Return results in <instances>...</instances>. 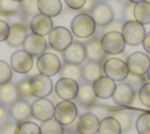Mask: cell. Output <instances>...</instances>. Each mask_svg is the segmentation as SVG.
Segmentation results:
<instances>
[{
	"label": "cell",
	"mask_w": 150,
	"mask_h": 134,
	"mask_svg": "<svg viewBox=\"0 0 150 134\" xmlns=\"http://www.w3.org/2000/svg\"><path fill=\"white\" fill-rule=\"evenodd\" d=\"M71 34L80 39H88L96 32V24L89 14L80 13L71 20Z\"/></svg>",
	"instance_id": "cell-1"
},
{
	"label": "cell",
	"mask_w": 150,
	"mask_h": 134,
	"mask_svg": "<svg viewBox=\"0 0 150 134\" xmlns=\"http://www.w3.org/2000/svg\"><path fill=\"white\" fill-rule=\"evenodd\" d=\"M124 41L129 46H137L142 43V41L145 38V28L142 24L137 22L136 20L125 21L122 27L121 32Z\"/></svg>",
	"instance_id": "cell-2"
},
{
	"label": "cell",
	"mask_w": 150,
	"mask_h": 134,
	"mask_svg": "<svg viewBox=\"0 0 150 134\" xmlns=\"http://www.w3.org/2000/svg\"><path fill=\"white\" fill-rule=\"evenodd\" d=\"M71 42H73V34L69 29H67L63 26L53 27V29L48 34V43L55 51L63 52L71 45Z\"/></svg>",
	"instance_id": "cell-3"
},
{
	"label": "cell",
	"mask_w": 150,
	"mask_h": 134,
	"mask_svg": "<svg viewBox=\"0 0 150 134\" xmlns=\"http://www.w3.org/2000/svg\"><path fill=\"white\" fill-rule=\"evenodd\" d=\"M77 118V107L73 101L62 100L54 109V119L60 122L63 127L71 125Z\"/></svg>",
	"instance_id": "cell-4"
},
{
	"label": "cell",
	"mask_w": 150,
	"mask_h": 134,
	"mask_svg": "<svg viewBox=\"0 0 150 134\" xmlns=\"http://www.w3.org/2000/svg\"><path fill=\"white\" fill-rule=\"evenodd\" d=\"M103 72L105 76L110 78L114 81H123L129 74L127 62L118 58L105 59L103 63Z\"/></svg>",
	"instance_id": "cell-5"
},
{
	"label": "cell",
	"mask_w": 150,
	"mask_h": 134,
	"mask_svg": "<svg viewBox=\"0 0 150 134\" xmlns=\"http://www.w3.org/2000/svg\"><path fill=\"white\" fill-rule=\"evenodd\" d=\"M61 67H62V63H61L60 58L53 53L45 52L36 60V68L40 72V74L47 75L49 78L57 74Z\"/></svg>",
	"instance_id": "cell-6"
},
{
	"label": "cell",
	"mask_w": 150,
	"mask_h": 134,
	"mask_svg": "<svg viewBox=\"0 0 150 134\" xmlns=\"http://www.w3.org/2000/svg\"><path fill=\"white\" fill-rule=\"evenodd\" d=\"M32 96L40 99L47 98L53 92V82L49 76L43 74H35L29 79Z\"/></svg>",
	"instance_id": "cell-7"
},
{
	"label": "cell",
	"mask_w": 150,
	"mask_h": 134,
	"mask_svg": "<svg viewBox=\"0 0 150 134\" xmlns=\"http://www.w3.org/2000/svg\"><path fill=\"white\" fill-rule=\"evenodd\" d=\"M101 46L107 54L117 55L124 51L125 41L120 32H108L101 38Z\"/></svg>",
	"instance_id": "cell-8"
},
{
	"label": "cell",
	"mask_w": 150,
	"mask_h": 134,
	"mask_svg": "<svg viewBox=\"0 0 150 134\" xmlns=\"http://www.w3.org/2000/svg\"><path fill=\"white\" fill-rule=\"evenodd\" d=\"M125 62L128 66L129 74H134V75L144 76L150 67V58L142 52H135L130 54Z\"/></svg>",
	"instance_id": "cell-9"
},
{
	"label": "cell",
	"mask_w": 150,
	"mask_h": 134,
	"mask_svg": "<svg viewBox=\"0 0 150 134\" xmlns=\"http://www.w3.org/2000/svg\"><path fill=\"white\" fill-rule=\"evenodd\" d=\"M32 116L39 121H47L49 119L54 118V109L55 106L54 103L46 99V98H40L36 99L32 105Z\"/></svg>",
	"instance_id": "cell-10"
},
{
	"label": "cell",
	"mask_w": 150,
	"mask_h": 134,
	"mask_svg": "<svg viewBox=\"0 0 150 134\" xmlns=\"http://www.w3.org/2000/svg\"><path fill=\"white\" fill-rule=\"evenodd\" d=\"M54 89H55L56 95L60 99L71 101L73 99H76V95L79 92V83L75 80L61 78L56 81Z\"/></svg>",
	"instance_id": "cell-11"
},
{
	"label": "cell",
	"mask_w": 150,
	"mask_h": 134,
	"mask_svg": "<svg viewBox=\"0 0 150 134\" xmlns=\"http://www.w3.org/2000/svg\"><path fill=\"white\" fill-rule=\"evenodd\" d=\"M11 67L16 73L26 74L33 67V56L29 55L26 51L19 49L11 56Z\"/></svg>",
	"instance_id": "cell-12"
},
{
	"label": "cell",
	"mask_w": 150,
	"mask_h": 134,
	"mask_svg": "<svg viewBox=\"0 0 150 134\" xmlns=\"http://www.w3.org/2000/svg\"><path fill=\"white\" fill-rule=\"evenodd\" d=\"M135 96H136L135 89L127 82H121V83L116 85L115 92L112 94L114 102L118 106H122V107H127V106L132 105Z\"/></svg>",
	"instance_id": "cell-13"
},
{
	"label": "cell",
	"mask_w": 150,
	"mask_h": 134,
	"mask_svg": "<svg viewBox=\"0 0 150 134\" xmlns=\"http://www.w3.org/2000/svg\"><path fill=\"white\" fill-rule=\"evenodd\" d=\"M22 47H23V51H26L29 55L40 56L47 49V40L45 39V36L34 34V33L27 34Z\"/></svg>",
	"instance_id": "cell-14"
},
{
	"label": "cell",
	"mask_w": 150,
	"mask_h": 134,
	"mask_svg": "<svg viewBox=\"0 0 150 134\" xmlns=\"http://www.w3.org/2000/svg\"><path fill=\"white\" fill-rule=\"evenodd\" d=\"M91 85H93V91H94L96 98H100V99L111 98L115 92V88H116L115 81L105 75L98 78Z\"/></svg>",
	"instance_id": "cell-15"
},
{
	"label": "cell",
	"mask_w": 150,
	"mask_h": 134,
	"mask_svg": "<svg viewBox=\"0 0 150 134\" xmlns=\"http://www.w3.org/2000/svg\"><path fill=\"white\" fill-rule=\"evenodd\" d=\"M100 120L93 113H84L77 119L76 129L79 134H96L98 132Z\"/></svg>",
	"instance_id": "cell-16"
},
{
	"label": "cell",
	"mask_w": 150,
	"mask_h": 134,
	"mask_svg": "<svg viewBox=\"0 0 150 134\" xmlns=\"http://www.w3.org/2000/svg\"><path fill=\"white\" fill-rule=\"evenodd\" d=\"M62 53L64 61L71 65H81L87 59L86 47L81 42H71V45Z\"/></svg>",
	"instance_id": "cell-17"
},
{
	"label": "cell",
	"mask_w": 150,
	"mask_h": 134,
	"mask_svg": "<svg viewBox=\"0 0 150 134\" xmlns=\"http://www.w3.org/2000/svg\"><path fill=\"white\" fill-rule=\"evenodd\" d=\"M90 13H91L90 16L95 21L96 26L104 27V26H107L108 24H110L114 20V11H112V8L109 5L103 4V2L95 5L94 9Z\"/></svg>",
	"instance_id": "cell-18"
},
{
	"label": "cell",
	"mask_w": 150,
	"mask_h": 134,
	"mask_svg": "<svg viewBox=\"0 0 150 134\" xmlns=\"http://www.w3.org/2000/svg\"><path fill=\"white\" fill-rule=\"evenodd\" d=\"M53 20L52 18L43 15V14H38L32 18L30 22H29V28L32 31V33L45 36L48 35L50 33V31L53 29Z\"/></svg>",
	"instance_id": "cell-19"
},
{
	"label": "cell",
	"mask_w": 150,
	"mask_h": 134,
	"mask_svg": "<svg viewBox=\"0 0 150 134\" xmlns=\"http://www.w3.org/2000/svg\"><path fill=\"white\" fill-rule=\"evenodd\" d=\"M9 113H11L12 118L15 121H18L19 123L29 121V119L33 118L32 116V107L26 100H18L13 105H11Z\"/></svg>",
	"instance_id": "cell-20"
},
{
	"label": "cell",
	"mask_w": 150,
	"mask_h": 134,
	"mask_svg": "<svg viewBox=\"0 0 150 134\" xmlns=\"http://www.w3.org/2000/svg\"><path fill=\"white\" fill-rule=\"evenodd\" d=\"M86 47V54H87V59H89V61L93 62H102L107 59V53L103 51L102 46H101V40L100 39H91L89 41L86 42L84 45Z\"/></svg>",
	"instance_id": "cell-21"
},
{
	"label": "cell",
	"mask_w": 150,
	"mask_h": 134,
	"mask_svg": "<svg viewBox=\"0 0 150 134\" xmlns=\"http://www.w3.org/2000/svg\"><path fill=\"white\" fill-rule=\"evenodd\" d=\"M27 36V28L22 24H13L9 26V34L7 36V45L9 47L22 46Z\"/></svg>",
	"instance_id": "cell-22"
},
{
	"label": "cell",
	"mask_w": 150,
	"mask_h": 134,
	"mask_svg": "<svg viewBox=\"0 0 150 134\" xmlns=\"http://www.w3.org/2000/svg\"><path fill=\"white\" fill-rule=\"evenodd\" d=\"M96 95L93 91V85L91 83H83L79 86V92L76 95L77 102L83 106V107H91L96 102Z\"/></svg>",
	"instance_id": "cell-23"
},
{
	"label": "cell",
	"mask_w": 150,
	"mask_h": 134,
	"mask_svg": "<svg viewBox=\"0 0 150 134\" xmlns=\"http://www.w3.org/2000/svg\"><path fill=\"white\" fill-rule=\"evenodd\" d=\"M38 9L40 14L49 18L57 16L62 11V4L60 0H38Z\"/></svg>",
	"instance_id": "cell-24"
},
{
	"label": "cell",
	"mask_w": 150,
	"mask_h": 134,
	"mask_svg": "<svg viewBox=\"0 0 150 134\" xmlns=\"http://www.w3.org/2000/svg\"><path fill=\"white\" fill-rule=\"evenodd\" d=\"M103 74H104L103 67L98 62L89 61L88 63H86L82 67V78L88 83H93L95 80H97L98 78L103 76Z\"/></svg>",
	"instance_id": "cell-25"
},
{
	"label": "cell",
	"mask_w": 150,
	"mask_h": 134,
	"mask_svg": "<svg viewBox=\"0 0 150 134\" xmlns=\"http://www.w3.org/2000/svg\"><path fill=\"white\" fill-rule=\"evenodd\" d=\"M19 100V93L16 85L14 83H5L0 86V102L4 105H13Z\"/></svg>",
	"instance_id": "cell-26"
},
{
	"label": "cell",
	"mask_w": 150,
	"mask_h": 134,
	"mask_svg": "<svg viewBox=\"0 0 150 134\" xmlns=\"http://www.w3.org/2000/svg\"><path fill=\"white\" fill-rule=\"evenodd\" d=\"M134 18L137 22L142 24L143 26L150 24V4L146 0L135 4Z\"/></svg>",
	"instance_id": "cell-27"
},
{
	"label": "cell",
	"mask_w": 150,
	"mask_h": 134,
	"mask_svg": "<svg viewBox=\"0 0 150 134\" xmlns=\"http://www.w3.org/2000/svg\"><path fill=\"white\" fill-rule=\"evenodd\" d=\"M98 134H121L122 129L118 121L114 116H105L100 121Z\"/></svg>",
	"instance_id": "cell-28"
},
{
	"label": "cell",
	"mask_w": 150,
	"mask_h": 134,
	"mask_svg": "<svg viewBox=\"0 0 150 134\" xmlns=\"http://www.w3.org/2000/svg\"><path fill=\"white\" fill-rule=\"evenodd\" d=\"M61 76L71 79L75 81H79L82 79V68L79 65H71V63H64L60 69Z\"/></svg>",
	"instance_id": "cell-29"
},
{
	"label": "cell",
	"mask_w": 150,
	"mask_h": 134,
	"mask_svg": "<svg viewBox=\"0 0 150 134\" xmlns=\"http://www.w3.org/2000/svg\"><path fill=\"white\" fill-rule=\"evenodd\" d=\"M40 133L41 134H63L64 127L53 118L42 122V125L40 126Z\"/></svg>",
	"instance_id": "cell-30"
},
{
	"label": "cell",
	"mask_w": 150,
	"mask_h": 134,
	"mask_svg": "<svg viewBox=\"0 0 150 134\" xmlns=\"http://www.w3.org/2000/svg\"><path fill=\"white\" fill-rule=\"evenodd\" d=\"M120 123L122 132H128L132 125V118L130 115V113H128L127 110H115L112 113V115Z\"/></svg>",
	"instance_id": "cell-31"
},
{
	"label": "cell",
	"mask_w": 150,
	"mask_h": 134,
	"mask_svg": "<svg viewBox=\"0 0 150 134\" xmlns=\"http://www.w3.org/2000/svg\"><path fill=\"white\" fill-rule=\"evenodd\" d=\"M136 130L138 134H150V112H144L137 118Z\"/></svg>",
	"instance_id": "cell-32"
},
{
	"label": "cell",
	"mask_w": 150,
	"mask_h": 134,
	"mask_svg": "<svg viewBox=\"0 0 150 134\" xmlns=\"http://www.w3.org/2000/svg\"><path fill=\"white\" fill-rule=\"evenodd\" d=\"M20 8L26 16H35L40 13L38 9V0H22Z\"/></svg>",
	"instance_id": "cell-33"
},
{
	"label": "cell",
	"mask_w": 150,
	"mask_h": 134,
	"mask_svg": "<svg viewBox=\"0 0 150 134\" xmlns=\"http://www.w3.org/2000/svg\"><path fill=\"white\" fill-rule=\"evenodd\" d=\"M15 134H41L40 133V126L32 121H25L20 122L16 127Z\"/></svg>",
	"instance_id": "cell-34"
},
{
	"label": "cell",
	"mask_w": 150,
	"mask_h": 134,
	"mask_svg": "<svg viewBox=\"0 0 150 134\" xmlns=\"http://www.w3.org/2000/svg\"><path fill=\"white\" fill-rule=\"evenodd\" d=\"M13 78V69L9 63L0 60V86L11 82Z\"/></svg>",
	"instance_id": "cell-35"
},
{
	"label": "cell",
	"mask_w": 150,
	"mask_h": 134,
	"mask_svg": "<svg viewBox=\"0 0 150 134\" xmlns=\"http://www.w3.org/2000/svg\"><path fill=\"white\" fill-rule=\"evenodd\" d=\"M138 99L145 107H150V82H145L138 89Z\"/></svg>",
	"instance_id": "cell-36"
},
{
	"label": "cell",
	"mask_w": 150,
	"mask_h": 134,
	"mask_svg": "<svg viewBox=\"0 0 150 134\" xmlns=\"http://www.w3.org/2000/svg\"><path fill=\"white\" fill-rule=\"evenodd\" d=\"M20 8V4L13 0H0V11L5 13H15Z\"/></svg>",
	"instance_id": "cell-37"
},
{
	"label": "cell",
	"mask_w": 150,
	"mask_h": 134,
	"mask_svg": "<svg viewBox=\"0 0 150 134\" xmlns=\"http://www.w3.org/2000/svg\"><path fill=\"white\" fill-rule=\"evenodd\" d=\"M16 88H18V93H19V96H22V98L32 96V93H30V85H29V80H22V81H20V82L16 85Z\"/></svg>",
	"instance_id": "cell-38"
},
{
	"label": "cell",
	"mask_w": 150,
	"mask_h": 134,
	"mask_svg": "<svg viewBox=\"0 0 150 134\" xmlns=\"http://www.w3.org/2000/svg\"><path fill=\"white\" fill-rule=\"evenodd\" d=\"M127 83H129L132 88L134 87H142L146 81H145V78L144 76H141V75H134V74H128L127 76Z\"/></svg>",
	"instance_id": "cell-39"
},
{
	"label": "cell",
	"mask_w": 150,
	"mask_h": 134,
	"mask_svg": "<svg viewBox=\"0 0 150 134\" xmlns=\"http://www.w3.org/2000/svg\"><path fill=\"white\" fill-rule=\"evenodd\" d=\"M122 27H123V22L120 20H112L110 24H108L107 26L103 27V34L108 33V32H122Z\"/></svg>",
	"instance_id": "cell-40"
},
{
	"label": "cell",
	"mask_w": 150,
	"mask_h": 134,
	"mask_svg": "<svg viewBox=\"0 0 150 134\" xmlns=\"http://www.w3.org/2000/svg\"><path fill=\"white\" fill-rule=\"evenodd\" d=\"M134 6H135V4H132V2L125 4V6L123 8V18L125 19V21L135 20V18H134Z\"/></svg>",
	"instance_id": "cell-41"
},
{
	"label": "cell",
	"mask_w": 150,
	"mask_h": 134,
	"mask_svg": "<svg viewBox=\"0 0 150 134\" xmlns=\"http://www.w3.org/2000/svg\"><path fill=\"white\" fill-rule=\"evenodd\" d=\"M8 122H9V112L5 106L0 105V129L4 128Z\"/></svg>",
	"instance_id": "cell-42"
},
{
	"label": "cell",
	"mask_w": 150,
	"mask_h": 134,
	"mask_svg": "<svg viewBox=\"0 0 150 134\" xmlns=\"http://www.w3.org/2000/svg\"><path fill=\"white\" fill-rule=\"evenodd\" d=\"M8 34H9V25H8V22H6L5 20L0 19V42L1 41H6Z\"/></svg>",
	"instance_id": "cell-43"
},
{
	"label": "cell",
	"mask_w": 150,
	"mask_h": 134,
	"mask_svg": "<svg viewBox=\"0 0 150 134\" xmlns=\"http://www.w3.org/2000/svg\"><path fill=\"white\" fill-rule=\"evenodd\" d=\"M66 5L70 8V9H74V11H80L82 8V6L84 5L86 0H64Z\"/></svg>",
	"instance_id": "cell-44"
},
{
	"label": "cell",
	"mask_w": 150,
	"mask_h": 134,
	"mask_svg": "<svg viewBox=\"0 0 150 134\" xmlns=\"http://www.w3.org/2000/svg\"><path fill=\"white\" fill-rule=\"evenodd\" d=\"M16 123L8 122L4 128H1V134H15L16 133Z\"/></svg>",
	"instance_id": "cell-45"
},
{
	"label": "cell",
	"mask_w": 150,
	"mask_h": 134,
	"mask_svg": "<svg viewBox=\"0 0 150 134\" xmlns=\"http://www.w3.org/2000/svg\"><path fill=\"white\" fill-rule=\"evenodd\" d=\"M95 1L96 0H86V2H84V5L82 6V8L80 9L81 11V13H86V14H88L89 12H91L93 9H94V7H95Z\"/></svg>",
	"instance_id": "cell-46"
},
{
	"label": "cell",
	"mask_w": 150,
	"mask_h": 134,
	"mask_svg": "<svg viewBox=\"0 0 150 134\" xmlns=\"http://www.w3.org/2000/svg\"><path fill=\"white\" fill-rule=\"evenodd\" d=\"M142 45H143V48L145 49V52H148L150 54V32L145 34V38L142 41Z\"/></svg>",
	"instance_id": "cell-47"
},
{
	"label": "cell",
	"mask_w": 150,
	"mask_h": 134,
	"mask_svg": "<svg viewBox=\"0 0 150 134\" xmlns=\"http://www.w3.org/2000/svg\"><path fill=\"white\" fill-rule=\"evenodd\" d=\"M141 1H145V0H129V2H132V4H137V2H141Z\"/></svg>",
	"instance_id": "cell-48"
},
{
	"label": "cell",
	"mask_w": 150,
	"mask_h": 134,
	"mask_svg": "<svg viewBox=\"0 0 150 134\" xmlns=\"http://www.w3.org/2000/svg\"><path fill=\"white\" fill-rule=\"evenodd\" d=\"M120 2H122V4H128L129 2V0H118Z\"/></svg>",
	"instance_id": "cell-49"
},
{
	"label": "cell",
	"mask_w": 150,
	"mask_h": 134,
	"mask_svg": "<svg viewBox=\"0 0 150 134\" xmlns=\"http://www.w3.org/2000/svg\"><path fill=\"white\" fill-rule=\"evenodd\" d=\"M146 74H148V79L150 80V67H149V69H148V73H146Z\"/></svg>",
	"instance_id": "cell-50"
},
{
	"label": "cell",
	"mask_w": 150,
	"mask_h": 134,
	"mask_svg": "<svg viewBox=\"0 0 150 134\" xmlns=\"http://www.w3.org/2000/svg\"><path fill=\"white\" fill-rule=\"evenodd\" d=\"M13 1H15V2H19V4H20V2L22 1V0H13Z\"/></svg>",
	"instance_id": "cell-51"
},
{
	"label": "cell",
	"mask_w": 150,
	"mask_h": 134,
	"mask_svg": "<svg viewBox=\"0 0 150 134\" xmlns=\"http://www.w3.org/2000/svg\"><path fill=\"white\" fill-rule=\"evenodd\" d=\"M96 1H100V2H104V1H108V0H96Z\"/></svg>",
	"instance_id": "cell-52"
},
{
	"label": "cell",
	"mask_w": 150,
	"mask_h": 134,
	"mask_svg": "<svg viewBox=\"0 0 150 134\" xmlns=\"http://www.w3.org/2000/svg\"><path fill=\"white\" fill-rule=\"evenodd\" d=\"M146 1H148V2H149V4H150V0H146Z\"/></svg>",
	"instance_id": "cell-53"
},
{
	"label": "cell",
	"mask_w": 150,
	"mask_h": 134,
	"mask_svg": "<svg viewBox=\"0 0 150 134\" xmlns=\"http://www.w3.org/2000/svg\"><path fill=\"white\" fill-rule=\"evenodd\" d=\"M149 58H150V56H149Z\"/></svg>",
	"instance_id": "cell-54"
}]
</instances>
